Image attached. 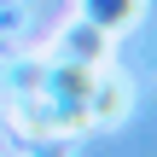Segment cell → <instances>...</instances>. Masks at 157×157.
I'll use <instances>...</instances> for the list:
<instances>
[{
    "label": "cell",
    "mask_w": 157,
    "mask_h": 157,
    "mask_svg": "<svg viewBox=\"0 0 157 157\" xmlns=\"http://www.w3.org/2000/svg\"><path fill=\"white\" fill-rule=\"evenodd\" d=\"M93 23H128L134 17V0H87Z\"/></svg>",
    "instance_id": "cell-1"
}]
</instances>
